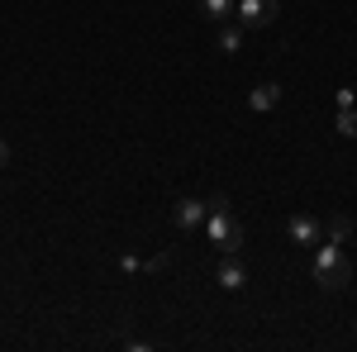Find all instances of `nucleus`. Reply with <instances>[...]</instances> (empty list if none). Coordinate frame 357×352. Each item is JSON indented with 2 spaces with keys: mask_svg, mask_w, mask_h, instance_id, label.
<instances>
[{
  "mask_svg": "<svg viewBox=\"0 0 357 352\" xmlns=\"http://www.w3.org/2000/svg\"><path fill=\"white\" fill-rule=\"evenodd\" d=\"M286 234H291V243H301V247H319V243H324V229H319V219H314V215H291Z\"/></svg>",
  "mask_w": 357,
  "mask_h": 352,
  "instance_id": "obj_4",
  "label": "nucleus"
},
{
  "mask_svg": "<svg viewBox=\"0 0 357 352\" xmlns=\"http://www.w3.org/2000/svg\"><path fill=\"white\" fill-rule=\"evenodd\" d=\"M205 238L220 247L224 257H234V252L243 247V224L234 219V210H229V200H224V195H210V219H205Z\"/></svg>",
  "mask_w": 357,
  "mask_h": 352,
  "instance_id": "obj_1",
  "label": "nucleus"
},
{
  "mask_svg": "<svg viewBox=\"0 0 357 352\" xmlns=\"http://www.w3.org/2000/svg\"><path fill=\"white\" fill-rule=\"evenodd\" d=\"M234 5H238V0H200V15H205L210 24H220V20L234 15Z\"/></svg>",
  "mask_w": 357,
  "mask_h": 352,
  "instance_id": "obj_8",
  "label": "nucleus"
},
{
  "mask_svg": "<svg viewBox=\"0 0 357 352\" xmlns=\"http://www.w3.org/2000/svg\"><path fill=\"white\" fill-rule=\"evenodd\" d=\"M314 281L324 286V291H343L348 281H353V262H348V252H343V243H319V252H314Z\"/></svg>",
  "mask_w": 357,
  "mask_h": 352,
  "instance_id": "obj_2",
  "label": "nucleus"
},
{
  "mask_svg": "<svg viewBox=\"0 0 357 352\" xmlns=\"http://www.w3.org/2000/svg\"><path fill=\"white\" fill-rule=\"evenodd\" d=\"M248 105H252V109H262V114H267V109H276V105H281V86H276V82H262V86H252V95H248Z\"/></svg>",
  "mask_w": 357,
  "mask_h": 352,
  "instance_id": "obj_7",
  "label": "nucleus"
},
{
  "mask_svg": "<svg viewBox=\"0 0 357 352\" xmlns=\"http://www.w3.org/2000/svg\"><path fill=\"white\" fill-rule=\"evenodd\" d=\"M167 262H172V252H158V257H148V262H143V271H162Z\"/></svg>",
  "mask_w": 357,
  "mask_h": 352,
  "instance_id": "obj_12",
  "label": "nucleus"
},
{
  "mask_svg": "<svg viewBox=\"0 0 357 352\" xmlns=\"http://www.w3.org/2000/svg\"><path fill=\"white\" fill-rule=\"evenodd\" d=\"M243 48V29H224L220 33V53H238Z\"/></svg>",
  "mask_w": 357,
  "mask_h": 352,
  "instance_id": "obj_11",
  "label": "nucleus"
},
{
  "mask_svg": "<svg viewBox=\"0 0 357 352\" xmlns=\"http://www.w3.org/2000/svg\"><path fill=\"white\" fill-rule=\"evenodd\" d=\"M215 281H220L224 291H243V286H248V271L238 267L234 257H224V262H220V271H215Z\"/></svg>",
  "mask_w": 357,
  "mask_h": 352,
  "instance_id": "obj_6",
  "label": "nucleus"
},
{
  "mask_svg": "<svg viewBox=\"0 0 357 352\" xmlns=\"http://www.w3.org/2000/svg\"><path fill=\"white\" fill-rule=\"evenodd\" d=\"M333 129L343 138H357V105L353 109H338V119H333Z\"/></svg>",
  "mask_w": 357,
  "mask_h": 352,
  "instance_id": "obj_9",
  "label": "nucleus"
},
{
  "mask_svg": "<svg viewBox=\"0 0 357 352\" xmlns=\"http://www.w3.org/2000/svg\"><path fill=\"white\" fill-rule=\"evenodd\" d=\"M119 267H124V271H143V262H138L134 252H124V257H119Z\"/></svg>",
  "mask_w": 357,
  "mask_h": 352,
  "instance_id": "obj_14",
  "label": "nucleus"
},
{
  "mask_svg": "<svg viewBox=\"0 0 357 352\" xmlns=\"http://www.w3.org/2000/svg\"><path fill=\"white\" fill-rule=\"evenodd\" d=\"M0 167H10V143L0 138Z\"/></svg>",
  "mask_w": 357,
  "mask_h": 352,
  "instance_id": "obj_15",
  "label": "nucleus"
},
{
  "mask_svg": "<svg viewBox=\"0 0 357 352\" xmlns=\"http://www.w3.org/2000/svg\"><path fill=\"white\" fill-rule=\"evenodd\" d=\"M205 219H210V205L205 200H176V229L181 234H195V229H205Z\"/></svg>",
  "mask_w": 357,
  "mask_h": 352,
  "instance_id": "obj_5",
  "label": "nucleus"
},
{
  "mask_svg": "<svg viewBox=\"0 0 357 352\" xmlns=\"http://www.w3.org/2000/svg\"><path fill=\"white\" fill-rule=\"evenodd\" d=\"M357 105V91H348V86H343V91H338V109H353Z\"/></svg>",
  "mask_w": 357,
  "mask_h": 352,
  "instance_id": "obj_13",
  "label": "nucleus"
},
{
  "mask_svg": "<svg viewBox=\"0 0 357 352\" xmlns=\"http://www.w3.org/2000/svg\"><path fill=\"white\" fill-rule=\"evenodd\" d=\"M348 234H353V219H348V215H333L329 219V238H333V243H343Z\"/></svg>",
  "mask_w": 357,
  "mask_h": 352,
  "instance_id": "obj_10",
  "label": "nucleus"
},
{
  "mask_svg": "<svg viewBox=\"0 0 357 352\" xmlns=\"http://www.w3.org/2000/svg\"><path fill=\"white\" fill-rule=\"evenodd\" d=\"M281 15V0H238L234 5V20L243 29H267Z\"/></svg>",
  "mask_w": 357,
  "mask_h": 352,
  "instance_id": "obj_3",
  "label": "nucleus"
}]
</instances>
